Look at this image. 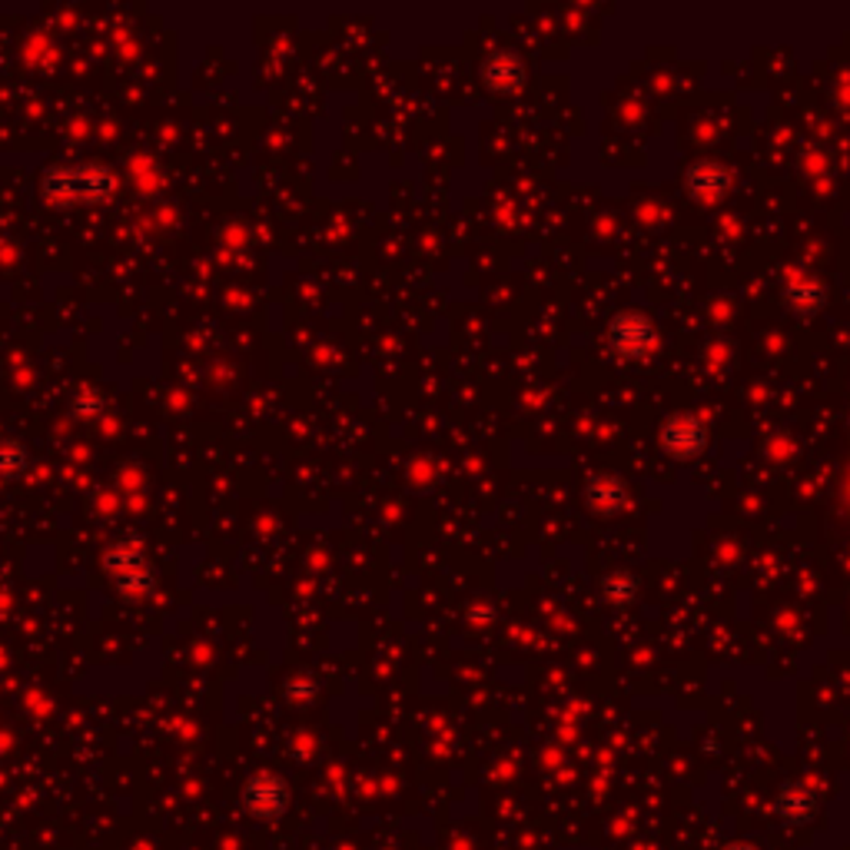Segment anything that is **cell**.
Here are the masks:
<instances>
[{
  "label": "cell",
  "mask_w": 850,
  "mask_h": 850,
  "mask_svg": "<svg viewBox=\"0 0 850 850\" xmlns=\"http://www.w3.org/2000/svg\"><path fill=\"white\" fill-rule=\"evenodd\" d=\"M811 811H814V794H807V791L791 788L781 798V814L791 817V821H804V817H811Z\"/></svg>",
  "instance_id": "1"
},
{
  "label": "cell",
  "mask_w": 850,
  "mask_h": 850,
  "mask_svg": "<svg viewBox=\"0 0 850 850\" xmlns=\"http://www.w3.org/2000/svg\"><path fill=\"white\" fill-rule=\"evenodd\" d=\"M625 326H628L631 332H628V335H615L622 350H631V353H635V350H641V346L648 343V339H651V326H648L641 316H638V319H635V316L625 319Z\"/></svg>",
  "instance_id": "2"
},
{
  "label": "cell",
  "mask_w": 850,
  "mask_h": 850,
  "mask_svg": "<svg viewBox=\"0 0 850 850\" xmlns=\"http://www.w3.org/2000/svg\"><path fill=\"white\" fill-rule=\"evenodd\" d=\"M728 850H757V847H751V843H731Z\"/></svg>",
  "instance_id": "3"
}]
</instances>
